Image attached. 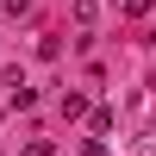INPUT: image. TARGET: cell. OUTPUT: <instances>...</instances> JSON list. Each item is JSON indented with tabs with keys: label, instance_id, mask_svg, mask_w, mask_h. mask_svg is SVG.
<instances>
[{
	"label": "cell",
	"instance_id": "obj_1",
	"mask_svg": "<svg viewBox=\"0 0 156 156\" xmlns=\"http://www.w3.org/2000/svg\"><path fill=\"white\" fill-rule=\"evenodd\" d=\"M150 6H156V0H125V12H131V19H144Z\"/></svg>",
	"mask_w": 156,
	"mask_h": 156
},
{
	"label": "cell",
	"instance_id": "obj_2",
	"mask_svg": "<svg viewBox=\"0 0 156 156\" xmlns=\"http://www.w3.org/2000/svg\"><path fill=\"white\" fill-rule=\"evenodd\" d=\"M81 156H106V144H100V137H87V144H81Z\"/></svg>",
	"mask_w": 156,
	"mask_h": 156
}]
</instances>
